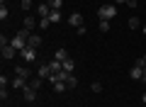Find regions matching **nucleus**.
<instances>
[{"label":"nucleus","instance_id":"7c9ffc66","mask_svg":"<svg viewBox=\"0 0 146 107\" xmlns=\"http://www.w3.org/2000/svg\"><path fill=\"white\" fill-rule=\"evenodd\" d=\"M141 100H144V105H146V92H141Z\"/></svg>","mask_w":146,"mask_h":107},{"label":"nucleus","instance_id":"7ed1b4c3","mask_svg":"<svg viewBox=\"0 0 146 107\" xmlns=\"http://www.w3.org/2000/svg\"><path fill=\"white\" fill-rule=\"evenodd\" d=\"M20 56L25 58V63H32L36 58V49H32V46H25V49L20 51Z\"/></svg>","mask_w":146,"mask_h":107},{"label":"nucleus","instance_id":"f3484780","mask_svg":"<svg viewBox=\"0 0 146 107\" xmlns=\"http://www.w3.org/2000/svg\"><path fill=\"white\" fill-rule=\"evenodd\" d=\"M76 85H78V78L73 76V73H68V78H66V88L71 90V88H76Z\"/></svg>","mask_w":146,"mask_h":107},{"label":"nucleus","instance_id":"6ab92c4d","mask_svg":"<svg viewBox=\"0 0 146 107\" xmlns=\"http://www.w3.org/2000/svg\"><path fill=\"white\" fill-rule=\"evenodd\" d=\"M54 90H56V92H66L68 88H66V83H63V80H56V83H54Z\"/></svg>","mask_w":146,"mask_h":107},{"label":"nucleus","instance_id":"aec40b11","mask_svg":"<svg viewBox=\"0 0 146 107\" xmlns=\"http://www.w3.org/2000/svg\"><path fill=\"white\" fill-rule=\"evenodd\" d=\"M49 5H51V10H61V5H63V0H46Z\"/></svg>","mask_w":146,"mask_h":107},{"label":"nucleus","instance_id":"c85d7f7f","mask_svg":"<svg viewBox=\"0 0 146 107\" xmlns=\"http://www.w3.org/2000/svg\"><path fill=\"white\" fill-rule=\"evenodd\" d=\"M141 80H144V83H146V66H144V68H141Z\"/></svg>","mask_w":146,"mask_h":107},{"label":"nucleus","instance_id":"ddd939ff","mask_svg":"<svg viewBox=\"0 0 146 107\" xmlns=\"http://www.w3.org/2000/svg\"><path fill=\"white\" fill-rule=\"evenodd\" d=\"M49 68H51V73H61L63 71V63L54 58V61H49Z\"/></svg>","mask_w":146,"mask_h":107},{"label":"nucleus","instance_id":"393cba45","mask_svg":"<svg viewBox=\"0 0 146 107\" xmlns=\"http://www.w3.org/2000/svg\"><path fill=\"white\" fill-rule=\"evenodd\" d=\"M7 15H10V10H7V7L3 5V7H0V20L5 22V20H7Z\"/></svg>","mask_w":146,"mask_h":107},{"label":"nucleus","instance_id":"dca6fc26","mask_svg":"<svg viewBox=\"0 0 146 107\" xmlns=\"http://www.w3.org/2000/svg\"><path fill=\"white\" fill-rule=\"evenodd\" d=\"M73 68H76V61H73V58L68 56L66 61H63V71H66V73H73Z\"/></svg>","mask_w":146,"mask_h":107},{"label":"nucleus","instance_id":"473e14b6","mask_svg":"<svg viewBox=\"0 0 146 107\" xmlns=\"http://www.w3.org/2000/svg\"><path fill=\"white\" fill-rule=\"evenodd\" d=\"M144 61H146V54H144Z\"/></svg>","mask_w":146,"mask_h":107},{"label":"nucleus","instance_id":"f8f14e48","mask_svg":"<svg viewBox=\"0 0 146 107\" xmlns=\"http://www.w3.org/2000/svg\"><path fill=\"white\" fill-rule=\"evenodd\" d=\"M15 76H22V78H29L32 76V71L27 66H15Z\"/></svg>","mask_w":146,"mask_h":107},{"label":"nucleus","instance_id":"2eb2a0df","mask_svg":"<svg viewBox=\"0 0 146 107\" xmlns=\"http://www.w3.org/2000/svg\"><path fill=\"white\" fill-rule=\"evenodd\" d=\"M54 58H56V61H66V58H68V51L66 49H58V51H54Z\"/></svg>","mask_w":146,"mask_h":107},{"label":"nucleus","instance_id":"b1692460","mask_svg":"<svg viewBox=\"0 0 146 107\" xmlns=\"http://www.w3.org/2000/svg\"><path fill=\"white\" fill-rule=\"evenodd\" d=\"M100 32H102V34H105V32H110V22L107 20H100Z\"/></svg>","mask_w":146,"mask_h":107},{"label":"nucleus","instance_id":"5701e85b","mask_svg":"<svg viewBox=\"0 0 146 107\" xmlns=\"http://www.w3.org/2000/svg\"><path fill=\"white\" fill-rule=\"evenodd\" d=\"M20 5H22V10H25V12H29L32 7H34V5H32V0H22Z\"/></svg>","mask_w":146,"mask_h":107},{"label":"nucleus","instance_id":"f257e3e1","mask_svg":"<svg viewBox=\"0 0 146 107\" xmlns=\"http://www.w3.org/2000/svg\"><path fill=\"white\" fill-rule=\"evenodd\" d=\"M29 34H32L29 29H22V32H17V34L12 37V46H15L17 51H22V49L27 46V39H29Z\"/></svg>","mask_w":146,"mask_h":107},{"label":"nucleus","instance_id":"20e7f679","mask_svg":"<svg viewBox=\"0 0 146 107\" xmlns=\"http://www.w3.org/2000/svg\"><path fill=\"white\" fill-rule=\"evenodd\" d=\"M68 25L76 27V29H78V27H85L83 25V15H80V12H71V15H68Z\"/></svg>","mask_w":146,"mask_h":107},{"label":"nucleus","instance_id":"9b49d317","mask_svg":"<svg viewBox=\"0 0 146 107\" xmlns=\"http://www.w3.org/2000/svg\"><path fill=\"white\" fill-rule=\"evenodd\" d=\"M36 25H39V22H36L34 17H32V15H25V29H29V32H32V29H34Z\"/></svg>","mask_w":146,"mask_h":107},{"label":"nucleus","instance_id":"bb28decb","mask_svg":"<svg viewBox=\"0 0 146 107\" xmlns=\"http://www.w3.org/2000/svg\"><path fill=\"white\" fill-rule=\"evenodd\" d=\"M93 92H102V83H100V80L93 83Z\"/></svg>","mask_w":146,"mask_h":107},{"label":"nucleus","instance_id":"c756f323","mask_svg":"<svg viewBox=\"0 0 146 107\" xmlns=\"http://www.w3.org/2000/svg\"><path fill=\"white\" fill-rule=\"evenodd\" d=\"M122 3H127V0H115V5H122Z\"/></svg>","mask_w":146,"mask_h":107},{"label":"nucleus","instance_id":"1a4fd4ad","mask_svg":"<svg viewBox=\"0 0 146 107\" xmlns=\"http://www.w3.org/2000/svg\"><path fill=\"white\" fill-rule=\"evenodd\" d=\"M36 12L42 17H49L51 15V5H49V3H42V5H36Z\"/></svg>","mask_w":146,"mask_h":107},{"label":"nucleus","instance_id":"2f4dec72","mask_svg":"<svg viewBox=\"0 0 146 107\" xmlns=\"http://www.w3.org/2000/svg\"><path fill=\"white\" fill-rule=\"evenodd\" d=\"M144 34H146V27H144Z\"/></svg>","mask_w":146,"mask_h":107},{"label":"nucleus","instance_id":"423d86ee","mask_svg":"<svg viewBox=\"0 0 146 107\" xmlns=\"http://www.w3.org/2000/svg\"><path fill=\"white\" fill-rule=\"evenodd\" d=\"M22 90H25V92H22V95H25V100H27V102H34V100H36V90H34V88H32V85L22 88Z\"/></svg>","mask_w":146,"mask_h":107},{"label":"nucleus","instance_id":"cd10ccee","mask_svg":"<svg viewBox=\"0 0 146 107\" xmlns=\"http://www.w3.org/2000/svg\"><path fill=\"white\" fill-rule=\"evenodd\" d=\"M124 5H127V7H136V5H139V3H136V0H127Z\"/></svg>","mask_w":146,"mask_h":107},{"label":"nucleus","instance_id":"f03ea898","mask_svg":"<svg viewBox=\"0 0 146 107\" xmlns=\"http://www.w3.org/2000/svg\"><path fill=\"white\" fill-rule=\"evenodd\" d=\"M98 15H100V20H112V17H115L117 15V5H102V7H100V10H98Z\"/></svg>","mask_w":146,"mask_h":107},{"label":"nucleus","instance_id":"9d476101","mask_svg":"<svg viewBox=\"0 0 146 107\" xmlns=\"http://www.w3.org/2000/svg\"><path fill=\"white\" fill-rule=\"evenodd\" d=\"M36 76L42 78V80H44V78H49V76H51V68H49V63H44V66H39V71H36Z\"/></svg>","mask_w":146,"mask_h":107},{"label":"nucleus","instance_id":"412c9836","mask_svg":"<svg viewBox=\"0 0 146 107\" xmlns=\"http://www.w3.org/2000/svg\"><path fill=\"white\" fill-rule=\"evenodd\" d=\"M127 25H129V29H139V17H129Z\"/></svg>","mask_w":146,"mask_h":107},{"label":"nucleus","instance_id":"a878e982","mask_svg":"<svg viewBox=\"0 0 146 107\" xmlns=\"http://www.w3.org/2000/svg\"><path fill=\"white\" fill-rule=\"evenodd\" d=\"M29 85H32V88H34V90H39V88H42V78L36 76V78H34V80H32V83H29Z\"/></svg>","mask_w":146,"mask_h":107},{"label":"nucleus","instance_id":"72a5a7b5","mask_svg":"<svg viewBox=\"0 0 146 107\" xmlns=\"http://www.w3.org/2000/svg\"><path fill=\"white\" fill-rule=\"evenodd\" d=\"M3 5H5V0H3Z\"/></svg>","mask_w":146,"mask_h":107},{"label":"nucleus","instance_id":"0eeeda50","mask_svg":"<svg viewBox=\"0 0 146 107\" xmlns=\"http://www.w3.org/2000/svg\"><path fill=\"white\" fill-rule=\"evenodd\" d=\"M27 46H32V49H39V46H42V37H39V34H29Z\"/></svg>","mask_w":146,"mask_h":107},{"label":"nucleus","instance_id":"4468645a","mask_svg":"<svg viewBox=\"0 0 146 107\" xmlns=\"http://www.w3.org/2000/svg\"><path fill=\"white\" fill-rule=\"evenodd\" d=\"M129 78H131V80H141V66H131Z\"/></svg>","mask_w":146,"mask_h":107},{"label":"nucleus","instance_id":"6e6552de","mask_svg":"<svg viewBox=\"0 0 146 107\" xmlns=\"http://www.w3.org/2000/svg\"><path fill=\"white\" fill-rule=\"evenodd\" d=\"M12 88H15V90H22V88H27V78L15 76V78H12Z\"/></svg>","mask_w":146,"mask_h":107},{"label":"nucleus","instance_id":"4be33fe9","mask_svg":"<svg viewBox=\"0 0 146 107\" xmlns=\"http://www.w3.org/2000/svg\"><path fill=\"white\" fill-rule=\"evenodd\" d=\"M39 27H42V29H49V27H51V20H49V17H42V20H39Z\"/></svg>","mask_w":146,"mask_h":107},{"label":"nucleus","instance_id":"a211bd4d","mask_svg":"<svg viewBox=\"0 0 146 107\" xmlns=\"http://www.w3.org/2000/svg\"><path fill=\"white\" fill-rule=\"evenodd\" d=\"M61 10H51V15H49V20H51V25H56V22H61Z\"/></svg>","mask_w":146,"mask_h":107},{"label":"nucleus","instance_id":"39448f33","mask_svg":"<svg viewBox=\"0 0 146 107\" xmlns=\"http://www.w3.org/2000/svg\"><path fill=\"white\" fill-rule=\"evenodd\" d=\"M17 54H20V51H17L15 46H12V44H7V46H3V58H5V61H10V58H15Z\"/></svg>","mask_w":146,"mask_h":107}]
</instances>
